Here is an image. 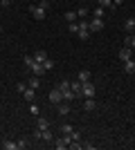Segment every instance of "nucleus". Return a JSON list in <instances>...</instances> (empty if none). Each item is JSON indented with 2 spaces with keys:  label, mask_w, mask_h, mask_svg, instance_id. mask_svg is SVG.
I'll return each mask as SVG.
<instances>
[{
  "label": "nucleus",
  "mask_w": 135,
  "mask_h": 150,
  "mask_svg": "<svg viewBox=\"0 0 135 150\" xmlns=\"http://www.w3.org/2000/svg\"><path fill=\"white\" fill-rule=\"evenodd\" d=\"M36 128H39V130H47V128H50V121L45 119V117H36Z\"/></svg>",
  "instance_id": "f8f14e48"
},
{
  "label": "nucleus",
  "mask_w": 135,
  "mask_h": 150,
  "mask_svg": "<svg viewBox=\"0 0 135 150\" xmlns=\"http://www.w3.org/2000/svg\"><path fill=\"white\" fill-rule=\"evenodd\" d=\"M41 134H43V130H39V128H36V130L32 132V137H34V141H41Z\"/></svg>",
  "instance_id": "473e14b6"
},
{
  "label": "nucleus",
  "mask_w": 135,
  "mask_h": 150,
  "mask_svg": "<svg viewBox=\"0 0 135 150\" xmlns=\"http://www.w3.org/2000/svg\"><path fill=\"white\" fill-rule=\"evenodd\" d=\"M34 61L43 65V63L47 61V52H45V50H39V52H34Z\"/></svg>",
  "instance_id": "1a4fd4ad"
},
{
  "label": "nucleus",
  "mask_w": 135,
  "mask_h": 150,
  "mask_svg": "<svg viewBox=\"0 0 135 150\" xmlns=\"http://www.w3.org/2000/svg\"><path fill=\"white\" fill-rule=\"evenodd\" d=\"M39 5H41V7H43V9H50V0H41Z\"/></svg>",
  "instance_id": "4c0bfd02"
},
{
  "label": "nucleus",
  "mask_w": 135,
  "mask_h": 150,
  "mask_svg": "<svg viewBox=\"0 0 135 150\" xmlns=\"http://www.w3.org/2000/svg\"><path fill=\"white\" fill-rule=\"evenodd\" d=\"M23 96H25V101H27V103H32V101L36 99V90H32V88H27L25 92H23Z\"/></svg>",
  "instance_id": "4468645a"
},
{
  "label": "nucleus",
  "mask_w": 135,
  "mask_h": 150,
  "mask_svg": "<svg viewBox=\"0 0 135 150\" xmlns=\"http://www.w3.org/2000/svg\"><path fill=\"white\" fill-rule=\"evenodd\" d=\"M90 34H92V31L88 29V20H81V23H79V31H77V36L81 38V40H88Z\"/></svg>",
  "instance_id": "20e7f679"
},
{
  "label": "nucleus",
  "mask_w": 135,
  "mask_h": 150,
  "mask_svg": "<svg viewBox=\"0 0 135 150\" xmlns=\"http://www.w3.org/2000/svg\"><path fill=\"white\" fill-rule=\"evenodd\" d=\"M29 13H32V18H36V20H45L47 9H43L41 5H32V7H29Z\"/></svg>",
  "instance_id": "7ed1b4c3"
},
{
  "label": "nucleus",
  "mask_w": 135,
  "mask_h": 150,
  "mask_svg": "<svg viewBox=\"0 0 135 150\" xmlns=\"http://www.w3.org/2000/svg\"><path fill=\"white\" fill-rule=\"evenodd\" d=\"M25 90H27V83H16V92L18 94H23Z\"/></svg>",
  "instance_id": "c756f323"
},
{
  "label": "nucleus",
  "mask_w": 135,
  "mask_h": 150,
  "mask_svg": "<svg viewBox=\"0 0 135 150\" xmlns=\"http://www.w3.org/2000/svg\"><path fill=\"white\" fill-rule=\"evenodd\" d=\"M65 20H68V25H70V23H77V11H68L65 13Z\"/></svg>",
  "instance_id": "393cba45"
},
{
  "label": "nucleus",
  "mask_w": 135,
  "mask_h": 150,
  "mask_svg": "<svg viewBox=\"0 0 135 150\" xmlns=\"http://www.w3.org/2000/svg\"><path fill=\"white\" fill-rule=\"evenodd\" d=\"M9 5H11V0H0V7H2V9H7Z\"/></svg>",
  "instance_id": "e433bc0d"
},
{
  "label": "nucleus",
  "mask_w": 135,
  "mask_h": 150,
  "mask_svg": "<svg viewBox=\"0 0 135 150\" xmlns=\"http://www.w3.org/2000/svg\"><path fill=\"white\" fill-rule=\"evenodd\" d=\"M70 148H72V150H81V141H72Z\"/></svg>",
  "instance_id": "72a5a7b5"
},
{
  "label": "nucleus",
  "mask_w": 135,
  "mask_h": 150,
  "mask_svg": "<svg viewBox=\"0 0 135 150\" xmlns=\"http://www.w3.org/2000/svg\"><path fill=\"white\" fill-rule=\"evenodd\" d=\"M41 141H50V144H54V134H52L50 128H47V130H43V134H41Z\"/></svg>",
  "instance_id": "f3484780"
},
{
  "label": "nucleus",
  "mask_w": 135,
  "mask_h": 150,
  "mask_svg": "<svg viewBox=\"0 0 135 150\" xmlns=\"http://www.w3.org/2000/svg\"><path fill=\"white\" fill-rule=\"evenodd\" d=\"M133 56H135V50H133Z\"/></svg>",
  "instance_id": "a19ab883"
},
{
  "label": "nucleus",
  "mask_w": 135,
  "mask_h": 150,
  "mask_svg": "<svg viewBox=\"0 0 135 150\" xmlns=\"http://www.w3.org/2000/svg\"><path fill=\"white\" fill-rule=\"evenodd\" d=\"M72 144V137L70 134H61V137H54V148L56 150H65V148H70Z\"/></svg>",
  "instance_id": "f257e3e1"
},
{
  "label": "nucleus",
  "mask_w": 135,
  "mask_h": 150,
  "mask_svg": "<svg viewBox=\"0 0 135 150\" xmlns=\"http://www.w3.org/2000/svg\"><path fill=\"white\" fill-rule=\"evenodd\" d=\"M70 88H72V92L77 94V96L81 94V83H79V81H72V83H70Z\"/></svg>",
  "instance_id": "b1692460"
},
{
  "label": "nucleus",
  "mask_w": 135,
  "mask_h": 150,
  "mask_svg": "<svg viewBox=\"0 0 135 150\" xmlns=\"http://www.w3.org/2000/svg\"><path fill=\"white\" fill-rule=\"evenodd\" d=\"M39 85H41V79L36 74L34 76H29V81H27V88H32V90H39Z\"/></svg>",
  "instance_id": "ddd939ff"
},
{
  "label": "nucleus",
  "mask_w": 135,
  "mask_h": 150,
  "mask_svg": "<svg viewBox=\"0 0 135 150\" xmlns=\"http://www.w3.org/2000/svg\"><path fill=\"white\" fill-rule=\"evenodd\" d=\"M11 2H16V0H11Z\"/></svg>",
  "instance_id": "79ce46f5"
},
{
  "label": "nucleus",
  "mask_w": 135,
  "mask_h": 150,
  "mask_svg": "<svg viewBox=\"0 0 135 150\" xmlns=\"http://www.w3.org/2000/svg\"><path fill=\"white\" fill-rule=\"evenodd\" d=\"M124 72H126V74H133L135 72V56L129 58V61H124Z\"/></svg>",
  "instance_id": "9d476101"
},
{
  "label": "nucleus",
  "mask_w": 135,
  "mask_h": 150,
  "mask_svg": "<svg viewBox=\"0 0 135 150\" xmlns=\"http://www.w3.org/2000/svg\"><path fill=\"white\" fill-rule=\"evenodd\" d=\"M59 90H61V92H63V90H72L70 88V81H59V85H56Z\"/></svg>",
  "instance_id": "cd10ccee"
},
{
  "label": "nucleus",
  "mask_w": 135,
  "mask_h": 150,
  "mask_svg": "<svg viewBox=\"0 0 135 150\" xmlns=\"http://www.w3.org/2000/svg\"><path fill=\"white\" fill-rule=\"evenodd\" d=\"M86 16H88V9H86V7H79V9H77V18L86 20Z\"/></svg>",
  "instance_id": "bb28decb"
},
{
  "label": "nucleus",
  "mask_w": 135,
  "mask_h": 150,
  "mask_svg": "<svg viewBox=\"0 0 135 150\" xmlns=\"http://www.w3.org/2000/svg\"><path fill=\"white\" fill-rule=\"evenodd\" d=\"M29 72H32V74H36V76L45 74V69H43V65H41V63H36V61H34L32 65H29Z\"/></svg>",
  "instance_id": "6e6552de"
},
{
  "label": "nucleus",
  "mask_w": 135,
  "mask_h": 150,
  "mask_svg": "<svg viewBox=\"0 0 135 150\" xmlns=\"http://www.w3.org/2000/svg\"><path fill=\"white\" fill-rule=\"evenodd\" d=\"M2 148H5V150H18V141H11V139H5V141H2Z\"/></svg>",
  "instance_id": "2eb2a0df"
},
{
  "label": "nucleus",
  "mask_w": 135,
  "mask_h": 150,
  "mask_svg": "<svg viewBox=\"0 0 135 150\" xmlns=\"http://www.w3.org/2000/svg\"><path fill=\"white\" fill-rule=\"evenodd\" d=\"M59 130H61V134H72V130H74V128H72V125H68V123H61V125H59Z\"/></svg>",
  "instance_id": "4be33fe9"
},
{
  "label": "nucleus",
  "mask_w": 135,
  "mask_h": 150,
  "mask_svg": "<svg viewBox=\"0 0 135 150\" xmlns=\"http://www.w3.org/2000/svg\"><path fill=\"white\" fill-rule=\"evenodd\" d=\"M81 148H86V150H95V144H88V141L84 144V141H81Z\"/></svg>",
  "instance_id": "f704fd0d"
},
{
  "label": "nucleus",
  "mask_w": 135,
  "mask_h": 150,
  "mask_svg": "<svg viewBox=\"0 0 135 150\" xmlns=\"http://www.w3.org/2000/svg\"><path fill=\"white\" fill-rule=\"evenodd\" d=\"M23 148H27V139H20L18 141V150H23Z\"/></svg>",
  "instance_id": "c9c22d12"
},
{
  "label": "nucleus",
  "mask_w": 135,
  "mask_h": 150,
  "mask_svg": "<svg viewBox=\"0 0 135 150\" xmlns=\"http://www.w3.org/2000/svg\"><path fill=\"white\" fill-rule=\"evenodd\" d=\"M68 29H70V34H77V31H79V23H70Z\"/></svg>",
  "instance_id": "7c9ffc66"
},
{
  "label": "nucleus",
  "mask_w": 135,
  "mask_h": 150,
  "mask_svg": "<svg viewBox=\"0 0 135 150\" xmlns=\"http://www.w3.org/2000/svg\"><path fill=\"white\" fill-rule=\"evenodd\" d=\"M113 5H115V7H117V5H122V0H113Z\"/></svg>",
  "instance_id": "58836bf2"
},
{
  "label": "nucleus",
  "mask_w": 135,
  "mask_h": 150,
  "mask_svg": "<svg viewBox=\"0 0 135 150\" xmlns=\"http://www.w3.org/2000/svg\"><path fill=\"white\" fill-rule=\"evenodd\" d=\"M95 94H97V88L90 81L81 83V96H86V99H95Z\"/></svg>",
  "instance_id": "f03ea898"
},
{
  "label": "nucleus",
  "mask_w": 135,
  "mask_h": 150,
  "mask_svg": "<svg viewBox=\"0 0 135 150\" xmlns=\"http://www.w3.org/2000/svg\"><path fill=\"white\" fill-rule=\"evenodd\" d=\"M124 29H126V34H135V18L126 20V23H124Z\"/></svg>",
  "instance_id": "dca6fc26"
},
{
  "label": "nucleus",
  "mask_w": 135,
  "mask_h": 150,
  "mask_svg": "<svg viewBox=\"0 0 135 150\" xmlns=\"http://www.w3.org/2000/svg\"><path fill=\"white\" fill-rule=\"evenodd\" d=\"M84 108H86V112H92L97 108V103H95V99H86V103H84Z\"/></svg>",
  "instance_id": "aec40b11"
},
{
  "label": "nucleus",
  "mask_w": 135,
  "mask_h": 150,
  "mask_svg": "<svg viewBox=\"0 0 135 150\" xmlns=\"http://www.w3.org/2000/svg\"><path fill=\"white\" fill-rule=\"evenodd\" d=\"M92 18H104V7H97L92 11Z\"/></svg>",
  "instance_id": "c85d7f7f"
},
{
  "label": "nucleus",
  "mask_w": 135,
  "mask_h": 150,
  "mask_svg": "<svg viewBox=\"0 0 135 150\" xmlns=\"http://www.w3.org/2000/svg\"><path fill=\"white\" fill-rule=\"evenodd\" d=\"M43 69H45V72H52V69H54V61H52V58H47V61L43 63Z\"/></svg>",
  "instance_id": "a878e982"
},
{
  "label": "nucleus",
  "mask_w": 135,
  "mask_h": 150,
  "mask_svg": "<svg viewBox=\"0 0 135 150\" xmlns=\"http://www.w3.org/2000/svg\"><path fill=\"white\" fill-rule=\"evenodd\" d=\"M124 45H126V47H131V50H135V34H126Z\"/></svg>",
  "instance_id": "a211bd4d"
},
{
  "label": "nucleus",
  "mask_w": 135,
  "mask_h": 150,
  "mask_svg": "<svg viewBox=\"0 0 135 150\" xmlns=\"http://www.w3.org/2000/svg\"><path fill=\"white\" fill-rule=\"evenodd\" d=\"M129 58H133V50H131V47H126V45H124L122 50H119V61H129Z\"/></svg>",
  "instance_id": "0eeeda50"
},
{
  "label": "nucleus",
  "mask_w": 135,
  "mask_h": 150,
  "mask_svg": "<svg viewBox=\"0 0 135 150\" xmlns=\"http://www.w3.org/2000/svg\"><path fill=\"white\" fill-rule=\"evenodd\" d=\"M77 81H79V83L90 81V72H88V69H81V72H79V76H77Z\"/></svg>",
  "instance_id": "6ab92c4d"
},
{
  "label": "nucleus",
  "mask_w": 135,
  "mask_h": 150,
  "mask_svg": "<svg viewBox=\"0 0 135 150\" xmlns=\"http://www.w3.org/2000/svg\"><path fill=\"white\" fill-rule=\"evenodd\" d=\"M97 5H99V7H104V9H115L113 0H97Z\"/></svg>",
  "instance_id": "412c9836"
},
{
  "label": "nucleus",
  "mask_w": 135,
  "mask_h": 150,
  "mask_svg": "<svg viewBox=\"0 0 135 150\" xmlns=\"http://www.w3.org/2000/svg\"><path fill=\"white\" fill-rule=\"evenodd\" d=\"M88 29L90 31H101L104 29V18H90L88 20Z\"/></svg>",
  "instance_id": "423d86ee"
},
{
  "label": "nucleus",
  "mask_w": 135,
  "mask_h": 150,
  "mask_svg": "<svg viewBox=\"0 0 135 150\" xmlns=\"http://www.w3.org/2000/svg\"><path fill=\"white\" fill-rule=\"evenodd\" d=\"M56 110H59V114H61V117L70 114V105H68V101H61V103L56 105Z\"/></svg>",
  "instance_id": "9b49d317"
},
{
  "label": "nucleus",
  "mask_w": 135,
  "mask_h": 150,
  "mask_svg": "<svg viewBox=\"0 0 135 150\" xmlns=\"http://www.w3.org/2000/svg\"><path fill=\"white\" fill-rule=\"evenodd\" d=\"M47 99H50L54 105H59V103L63 101V94H61V90H59V88H52V90H50V94H47Z\"/></svg>",
  "instance_id": "39448f33"
},
{
  "label": "nucleus",
  "mask_w": 135,
  "mask_h": 150,
  "mask_svg": "<svg viewBox=\"0 0 135 150\" xmlns=\"http://www.w3.org/2000/svg\"><path fill=\"white\" fill-rule=\"evenodd\" d=\"M70 137H72V141H81V132H79V130H72Z\"/></svg>",
  "instance_id": "2f4dec72"
},
{
  "label": "nucleus",
  "mask_w": 135,
  "mask_h": 150,
  "mask_svg": "<svg viewBox=\"0 0 135 150\" xmlns=\"http://www.w3.org/2000/svg\"><path fill=\"white\" fill-rule=\"evenodd\" d=\"M29 112H32V117H41V108L36 105L34 101H32V103H29Z\"/></svg>",
  "instance_id": "5701e85b"
},
{
  "label": "nucleus",
  "mask_w": 135,
  "mask_h": 150,
  "mask_svg": "<svg viewBox=\"0 0 135 150\" xmlns=\"http://www.w3.org/2000/svg\"><path fill=\"white\" fill-rule=\"evenodd\" d=\"M0 34H2V27H0Z\"/></svg>",
  "instance_id": "ea45409f"
}]
</instances>
